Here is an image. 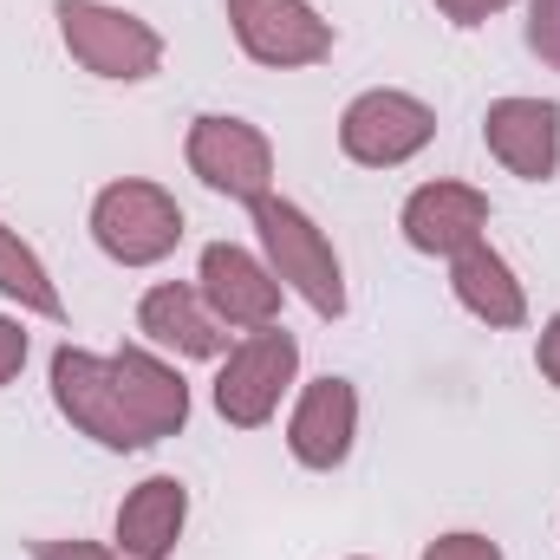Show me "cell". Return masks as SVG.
Wrapping results in <instances>:
<instances>
[{"instance_id":"2","label":"cell","mask_w":560,"mask_h":560,"mask_svg":"<svg viewBox=\"0 0 560 560\" xmlns=\"http://www.w3.org/2000/svg\"><path fill=\"white\" fill-rule=\"evenodd\" d=\"M255 235L268 248V268H275L280 287H293L319 319H339L346 313V275H339V255L332 242L313 229L306 209L280 202V196H261L255 202Z\"/></svg>"},{"instance_id":"22","label":"cell","mask_w":560,"mask_h":560,"mask_svg":"<svg viewBox=\"0 0 560 560\" xmlns=\"http://www.w3.org/2000/svg\"><path fill=\"white\" fill-rule=\"evenodd\" d=\"M535 365H541L548 385H560V313L548 319V332H541V346H535Z\"/></svg>"},{"instance_id":"6","label":"cell","mask_w":560,"mask_h":560,"mask_svg":"<svg viewBox=\"0 0 560 560\" xmlns=\"http://www.w3.org/2000/svg\"><path fill=\"white\" fill-rule=\"evenodd\" d=\"M436 138V112L411 92H359L339 118V150L365 170H398Z\"/></svg>"},{"instance_id":"15","label":"cell","mask_w":560,"mask_h":560,"mask_svg":"<svg viewBox=\"0 0 560 560\" xmlns=\"http://www.w3.org/2000/svg\"><path fill=\"white\" fill-rule=\"evenodd\" d=\"M450 287H456V300H463L476 319H489V326H522V319H528L522 280L509 275V261H502L489 242H469L463 255H450Z\"/></svg>"},{"instance_id":"17","label":"cell","mask_w":560,"mask_h":560,"mask_svg":"<svg viewBox=\"0 0 560 560\" xmlns=\"http://www.w3.org/2000/svg\"><path fill=\"white\" fill-rule=\"evenodd\" d=\"M528 52L560 72V0H535L528 7Z\"/></svg>"},{"instance_id":"7","label":"cell","mask_w":560,"mask_h":560,"mask_svg":"<svg viewBox=\"0 0 560 560\" xmlns=\"http://www.w3.org/2000/svg\"><path fill=\"white\" fill-rule=\"evenodd\" d=\"M189 170L229 196V202H261L275 196V143L261 138L248 118H196L189 125Z\"/></svg>"},{"instance_id":"16","label":"cell","mask_w":560,"mask_h":560,"mask_svg":"<svg viewBox=\"0 0 560 560\" xmlns=\"http://www.w3.org/2000/svg\"><path fill=\"white\" fill-rule=\"evenodd\" d=\"M0 293L7 300H20L26 313H46V319H59L66 313V300H59V287L46 280V268H39V255L0 222Z\"/></svg>"},{"instance_id":"21","label":"cell","mask_w":560,"mask_h":560,"mask_svg":"<svg viewBox=\"0 0 560 560\" xmlns=\"http://www.w3.org/2000/svg\"><path fill=\"white\" fill-rule=\"evenodd\" d=\"M443 7V20H456V26H482L489 13H502L509 0H436Z\"/></svg>"},{"instance_id":"5","label":"cell","mask_w":560,"mask_h":560,"mask_svg":"<svg viewBox=\"0 0 560 560\" xmlns=\"http://www.w3.org/2000/svg\"><path fill=\"white\" fill-rule=\"evenodd\" d=\"M293 372H300V339L275 319L229 352V365L215 378V411L235 430H261L280 411V392L293 385Z\"/></svg>"},{"instance_id":"10","label":"cell","mask_w":560,"mask_h":560,"mask_svg":"<svg viewBox=\"0 0 560 560\" xmlns=\"http://www.w3.org/2000/svg\"><path fill=\"white\" fill-rule=\"evenodd\" d=\"M202 300H209V313H215L222 326H248V332H261V326H275L280 319L275 268H261V261H255L248 248H235V242L202 248Z\"/></svg>"},{"instance_id":"12","label":"cell","mask_w":560,"mask_h":560,"mask_svg":"<svg viewBox=\"0 0 560 560\" xmlns=\"http://www.w3.org/2000/svg\"><path fill=\"white\" fill-rule=\"evenodd\" d=\"M489 229V196L469 183H423L405 202V242L418 255H463Z\"/></svg>"},{"instance_id":"8","label":"cell","mask_w":560,"mask_h":560,"mask_svg":"<svg viewBox=\"0 0 560 560\" xmlns=\"http://www.w3.org/2000/svg\"><path fill=\"white\" fill-rule=\"evenodd\" d=\"M229 26L255 66H319L332 52V20H319L306 0H229Z\"/></svg>"},{"instance_id":"14","label":"cell","mask_w":560,"mask_h":560,"mask_svg":"<svg viewBox=\"0 0 560 560\" xmlns=\"http://www.w3.org/2000/svg\"><path fill=\"white\" fill-rule=\"evenodd\" d=\"M183 515H189V489L176 482V476H150L138 482L131 495H125V509H118V555L125 560H163L176 548V535H183Z\"/></svg>"},{"instance_id":"13","label":"cell","mask_w":560,"mask_h":560,"mask_svg":"<svg viewBox=\"0 0 560 560\" xmlns=\"http://www.w3.org/2000/svg\"><path fill=\"white\" fill-rule=\"evenodd\" d=\"M138 326L156 346L183 352V359H222V352H229V326H222V319L209 313V300H202L196 287H183V280H163V287L143 293Z\"/></svg>"},{"instance_id":"1","label":"cell","mask_w":560,"mask_h":560,"mask_svg":"<svg viewBox=\"0 0 560 560\" xmlns=\"http://www.w3.org/2000/svg\"><path fill=\"white\" fill-rule=\"evenodd\" d=\"M52 398L72 418V430H85L105 450H150L189 423V385L163 359H150L143 346H125L112 359L59 346L52 352Z\"/></svg>"},{"instance_id":"20","label":"cell","mask_w":560,"mask_h":560,"mask_svg":"<svg viewBox=\"0 0 560 560\" xmlns=\"http://www.w3.org/2000/svg\"><path fill=\"white\" fill-rule=\"evenodd\" d=\"M33 560H125V555H105L92 541H33Z\"/></svg>"},{"instance_id":"4","label":"cell","mask_w":560,"mask_h":560,"mask_svg":"<svg viewBox=\"0 0 560 560\" xmlns=\"http://www.w3.org/2000/svg\"><path fill=\"white\" fill-rule=\"evenodd\" d=\"M92 235H98V248H105L112 261H125V268H156V261L176 255V242H183V209L170 202V189L131 176V183L98 189V202H92Z\"/></svg>"},{"instance_id":"11","label":"cell","mask_w":560,"mask_h":560,"mask_svg":"<svg viewBox=\"0 0 560 560\" xmlns=\"http://www.w3.org/2000/svg\"><path fill=\"white\" fill-rule=\"evenodd\" d=\"M352 436H359V392H352V378L306 385V398L293 405V423H287V450L306 469H339L352 456Z\"/></svg>"},{"instance_id":"3","label":"cell","mask_w":560,"mask_h":560,"mask_svg":"<svg viewBox=\"0 0 560 560\" xmlns=\"http://www.w3.org/2000/svg\"><path fill=\"white\" fill-rule=\"evenodd\" d=\"M59 13V39H66V52L85 66V72H98V79H150L156 66H163V33L138 20V13H125V7H105V0H59L52 7Z\"/></svg>"},{"instance_id":"18","label":"cell","mask_w":560,"mask_h":560,"mask_svg":"<svg viewBox=\"0 0 560 560\" xmlns=\"http://www.w3.org/2000/svg\"><path fill=\"white\" fill-rule=\"evenodd\" d=\"M423 560H502V548L489 535H443L423 548Z\"/></svg>"},{"instance_id":"9","label":"cell","mask_w":560,"mask_h":560,"mask_svg":"<svg viewBox=\"0 0 560 560\" xmlns=\"http://www.w3.org/2000/svg\"><path fill=\"white\" fill-rule=\"evenodd\" d=\"M482 138L509 176L548 183L560 170V105L555 98H495L482 118Z\"/></svg>"},{"instance_id":"19","label":"cell","mask_w":560,"mask_h":560,"mask_svg":"<svg viewBox=\"0 0 560 560\" xmlns=\"http://www.w3.org/2000/svg\"><path fill=\"white\" fill-rule=\"evenodd\" d=\"M20 365H26V332H20V319H0V385H7Z\"/></svg>"}]
</instances>
